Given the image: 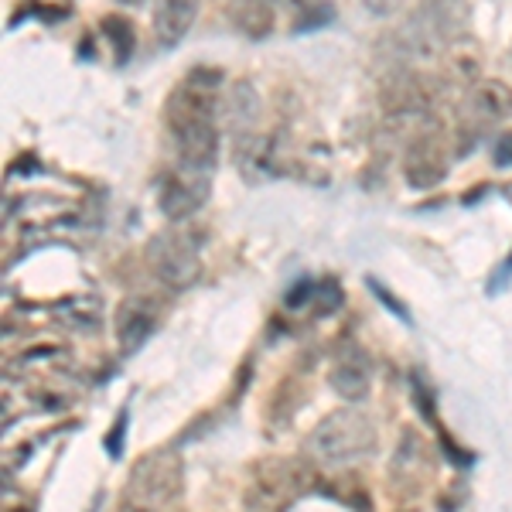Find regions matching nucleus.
I'll use <instances>...</instances> for the list:
<instances>
[{"label":"nucleus","instance_id":"7ed1b4c3","mask_svg":"<svg viewBox=\"0 0 512 512\" xmlns=\"http://www.w3.org/2000/svg\"><path fill=\"white\" fill-rule=\"evenodd\" d=\"M198 253H202V233H195L188 226H175L151 239L147 263H151L158 280L181 291V287H192L198 274H202V256Z\"/></svg>","mask_w":512,"mask_h":512},{"label":"nucleus","instance_id":"9d476101","mask_svg":"<svg viewBox=\"0 0 512 512\" xmlns=\"http://www.w3.org/2000/svg\"><path fill=\"white\" fill-rule=\"evenodd\" d=\"M154 301L147 297H127L117 311V338H120V352L130 355L137 352L140 345L151 338L154 325H158V315H154Z\"/></svg>","mask_w":512,"mask_h":512},{"label":"nucleus","instance_id":"a211bd4d","mask_svg":"<svg viewBox=\"0 0 512 512\" xmlns=\"http://www.w3.org/2000/svg\"><path fill=\"white\" fill-rule=\"evenodd\" d=\"M123 4H144V0H123Z\"/></svg>","mask_w":512,"mask_h":512},{"label":"nucleus","instance_id":"6e6552de","mask_svg":"<svg viewBox=\"0 0 512 512\" xmlns=\"http://www.w3.org/2000/svg\"><path fill=\"white\" fill-rule=\"evenodd\" d=\"M506 117H512V89L499 79H489V82H482V86H475L465 103V110H461L465 127L478 130V134Z\"/></svg>","mask_w":512,"mask_h":512},{"label":"nucleus","instance_id":"20e7f679","mask_svg":"<svg viewBox=\"0 0 512 512\" xmlns=\"http://www.w3.org/2000/svg\"><path fill=\"white\" fill-rule=\"evenodd\" d=\"M181 489V458L175 451H154L130 472V499L140 506H168Z\"/></svg>","mask_w":512,"mask_h":512},{"label":"nucleus","instance_id":"dca6fc26","mask_svg":"<svg viewBox=\"0 0 512 512\" xmlns=\"http://www.w3.org/2000/svg\"><path fill=\"white\" fill-rule=\"evenodd\" d=\"M366 7L369 11H376V14H390L400 7V0H366Z\"/></svg>","mask_w":512,"mask_h":512},{"label":"nucleus","instance_id":"f03ea898","mask_svg":"<svg viewBox=\"0 0 512 512\" xmlns=\"http://www.w3.org/2000/svg\"><path fill=\"white\" fill-rule=\"evenodd\" d=\"M308 448L315 458L328 465H345V461L366 458L376 451V424L359 410H342V414L325 417L311 431Z\"/></svg>","mask_w":512,"mask_h":512},{"label":"nucleus","instance_id":"f257e3e1","mask_svg":"<svg viewBox=\"0 0 512 512\" xmlns=\"http://www.w3.org/2000/svg\"><path fill=\"white\" fill-rule=\"evenodd\" d=\"M216 72H192L171 93L164 106L171 144L178 151V161L195 171H212L219 158V96H216Z\"/></svg>","mask_w":512,"mask_h":512},{"label":"nucleus","instance_id":"2eb2a0df","mask_svg":"<svg viewBox=\"0 0 512 512\" xmlns=\"http://www.w3.org/2000/svg\"><path fill=\"white\" fill-rule=\"evenodd\" d=\"M495 164L499 168H512V130L499 137V144H495Z\"/></svg>","mask_w":512,"mask_h":512},{"label":"nucleus","instance_id":"9b49d317","mask_svg":"<svg viewBox=\"0 0 512 512\" xmlns=\"http://www.w3.org/2000/svg\"><path fill=\"white\" fill-rule=\"evenodd\" d=\"M198 4L202 0H158L154 4V35L164 48H175L185 41L198 18Z\"/></svg>","mask_w":512,"mask_h":512},{"label":"nucleus","instance_id":"39448f33","mask_svg":"<svg viewBox=\"0 0 512 512\" xmlns=\"http://www.w3.org/2000/svg\"><path fill=\"white\" fill-rule=\"evenodd\" d=\"M403 175L407 185L417 192H431L448 175V140L437 130H424L410 140L407 154H403Z\"/></svg>","mask_w":512,"mask_h":512},{"label":"nucleus","instance_id":"ddd939ff","mask_svg":"<svg viewBox=\"0 0 512 512\" xmlns=\"http://www.w3.org/2000/svg\"><path fill=\"white\" fill-rule=\"evenodd\" d=\"M103 35H110V45H113V59L117 65H127L130 52H134V24L127 18H120V14H110V18H103Z\"/></svg>","mask_w":512,"mask_h":512},{"label":"nucleus","instance_id":"f3484780","mask_svg":"<svg viewBox=\"0 0 512 512\" xmlns=\"http://www.w3.org/2000/svg\"><path fill=\"white\" fill-rule=\"evenodd\" d=\"M117 512H151L147 506H140V502H127V506H120Z\"/></svg>","mask_w":512,"mask_h":512},{"label":"nucleus","instance_id":"4468645a","mask_svg":"<svg viewBox=\"0 0 512 512\" xmlns=\"http://www.w3.org/2000/svg\"><path fill=\"white\" fill-rule=\"evenodd\" d=\"M287 4L291 11L297 14V31H308V28H318V24H328L332 21V4L328 0H280Z\"/></svg>","mask_w":512,"mask_h":512},{"label":"nucleus","instance_id":"f8f14e48","mask_svg":"<svg viewBox=\"0 0 512 512\" xmlns=\"http://www.w3.org/2000/svg\"><path fill=\"white\" fill-rule=\"evenodd\" d=\"M229 21L246 38H267L277 24V0H229Z\"/></svg>","mask_w":512,"mask_h":512},{"label":"nucleus","instance_id":"0eeeda50","mask_svg":"<svg viewBox=\"0 0 512 512\" xmlns=\"http://www.w3.org/2000/svg\"><path fill=\"white\" fill-rule=\"evenodd\" d=\"M468 0H420L417 35L424 45H454L468 35Z\"/></svg>","mask_w":512,"mask_h":512},{"label":"nucleus","instance_id":"1a4fd4ad","mask_svg":"<svg viewBox=\"0 0 512 512\" xmlns=\"http://www.w3.org/2000/svg\"><path fill=\"white\" fill-rule=\"evenodd\" d=\"M328 379H332L338 396H345V400H362V396L369 393V383H373V362H369V355L362 352L359 345H345V349L338 352Z\"/></svg>","mask_w":512,"mask_h":512},{"label":"nucleus","instance_id":"423d86ee","mask_svg":"<svg viewBox=\"0 0 512 512\" xmlns=\"http://www.w3.org/2000/svg\"><path fill=\"white\" fill-rule=\"evenodd\" d=\"M205 195H209V171H195L181 164V171H168L158 181V205L164 216L175 222L192 219L202 209Z\"/></svg>","mask_w":512,"mask_h":512}]
</instances>
